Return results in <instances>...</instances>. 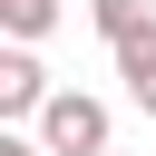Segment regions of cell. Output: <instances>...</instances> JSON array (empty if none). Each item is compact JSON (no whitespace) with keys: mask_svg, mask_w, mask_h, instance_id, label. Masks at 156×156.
Returning <instances> with one entry per match:
<instances>
[{"mask_svg":"<svg viewBox=\"0 0 156 156\" xmlns=\"http://www.w3.org/2000/svg\"><path fill=\"white\" fill-rule=\"evenodd\" d=\"M107 136H117V117H107V98H88V88H58V98L39 107V146H49V156H117Z\"/></svg>","mask_w":156,"mask_h":156,"instance_id":"1","label":"cell"},{"mask_svg":"<svg viewBox=\"0 0 156 156\" xmlns=\"http://www.w3.org/2000/svg\"><path fill=\"white\" fill-rule=\"evenodd\" d=\"M58 88H49V68H39V49L29 39H10L0 49V127H39V107H49Z\"/></svg>","mask_w":156,"mask_h":156,"instance_id":"2","label":"cell"},{"mask_svg":"<svg viewBox=\"0 0 156 156\" xmlns=\"http://www.w3.org/2000/svg\"><path fill=\"white\" fill-rule=\"evenodd\" d=\"M117 88H127V107H146V117H156V29L117 39Z\"/></svg>","mask_w":156,"mask_h":156,"instance_id":"3","label":"cell"},{"mask_svg":"<svg viewBox=\"0 0 156 156\" xmlns=\"http://www.w3.org/2000/svg\"><path fill=\"white\" fill-rule=\"evenodd\" d=\"M88 20H98V39L117 49V39H136V29H156V10L146 0H88Z\"/></svg>","mask_w":156,"mask_h":156,"instance_id":"4","label":"cell"},{"mask_svg":"<svg viewBox=\"0 0 156 156\" xmlns=\"http://www.w3.org/2000/svg\"><path fill=\"white\" fill-rule=\"evenodd\" d=\"M0 29H10V39H29V49H39V39H49V29H58V0H0Z\"/></svg>","mask_w":156,"mask_h":156,"instance_id":"5","label":"cell"},{"mask_svg":"<svg viewBox=\"0 0 156 156\" xmlns=\"http://www.w3.org/2000/svg\"><path fill=\"white\" fill-rule=\"evenodd\" d=\"M0 156H49V146H39V127H0Z\"/></svg>","mask_w":156,"mask_h":156,"instance_id":"6","label":"cell"}]
</instances>
